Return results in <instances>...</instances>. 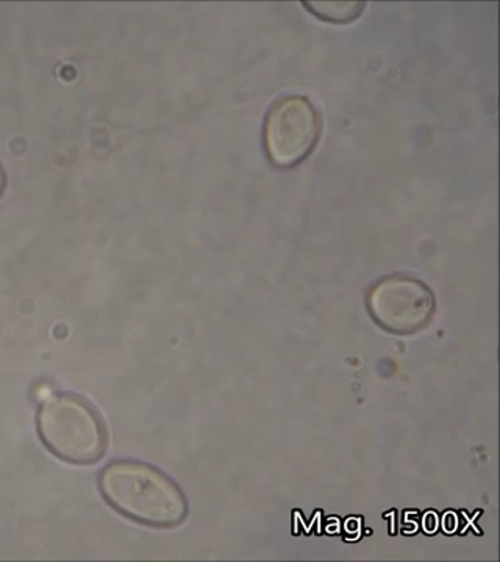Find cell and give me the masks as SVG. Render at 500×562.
Returning a JSON list of instances; mask_svg holds the SVG:
<instances>
[{
  "label": "cell",
  "instance_id": "6da1fadb",
  "mask_svg": "<svg viewBox=\"0 0 500 562\" xmlns=\"http://www.w3.org/2000/svg\"><path fill=\"white\" fill-rule=\"evenodd\" d=\"M100 492L116 512L152 527H174L187 516L179 487L140 462H111L99 476Z\"/></svg>",
  "mask_w": 500,
  "mask_h": 562
},
{
  "label": "cell",
  "instance_id": "7a4b0ae2",
  "mask_svg": "<svg viewBox=\"0 0 500 562\" xmlns=\"http://www.w3.org/2000/svg\"><path fill=\"white\" fill-rule=\"evenodd\" d=\"M41 439L73 464H92L105 452L107 432L98 413L73 394L52 395L38 412Z\"/></svg>",
  "mask_w": 500,
  "mask_h": 562
},
{
  "label": "cell",
  "instance_id": "3957f363",
  "mask_svg": "<svg viewBox=\"0 0 500 562\" xmlns=\"http://www.w3.org/2000/svg\"><path fill=\"white\" fill-rule=\"evenodd\" d=\"M320 114L307 98L284 99L269 111L265 144L270 161L291 168L309 157L320 138Z\"/></svg>",
  "mask_w": 500,
  "mask_h": 562
},
{
  "label": "cell",
  "instance_id": "277c9868",
  "mask_svg": "<svg viewBox=\"0 0 500 562\" xmlns=\"http://www.w3.org/2000/svg\"><path fill=\"white\" fill-rule=\"evenodd\" d=\"M370 316L391 333H416L431 322L435 299L422 281L411 277H388L369 292Z\"/></svg>",
  "mask_w": 500,
  "mask_h": 562
},
{
  "label": "cell",
  "instance_id": "5b68a950",
  "mask_svg": "<svg viewBox=\"0 0 500 562\" xmlns=\"http://www.w3.org/2000/svg\"><path fill=\"white\" fill-rule=\"evenodd\" d=\"M307 10L322 21L346 24L357 20L365 11L366 3L363 2H303Z\"/></svg>",
  "mask_w": 500,
  "mask_h": 562
},
{
  "label": "cell",
  "instance_id": "8992f818",
  "mask_svg": "<svg viewBox=\"0 0 500 562\" xmlns=\"http://www.w3.org/2000/svg\"><path fill=\"white\" fill-rule=\"evenodd\" d=\"M427 519V525L424 524L425 530H427V532L435 531L436 525H438V522H436L435 514H429Z\"/></svg>",
  "mask_w": 500,
  "mask_h": 562
},
{
  "label": "cell",
  "instance_id": "52a82bcc",
  "mask_svg": "<svg viewBox=\"0 0 500 562\" xmlns=\"http://www.w3.org/2000/svg\"><path fill=\"white\" fill-rule=\"evenodd\" d=\"M3 184H5V179H3L2 168H0V194H2Z\"/></svg>",
  "mask_w": 500,
  "mask_h": 562
}]
</instances>
